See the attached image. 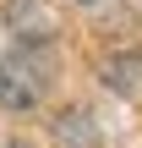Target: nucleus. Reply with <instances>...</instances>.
Instances as JSON below:
<instances>
[{
  "instance_id": "f257e3e1",
  "label": "nucleus",
  "mask_w": 142,
  "mask_h": 148,
  "mask_svg": "<svg viewBox=\"0 0 142 148\" xmlns=\"http://www.w3.org/2000/svg\"><path fill=\"white\" fill-rule=\"evenodd\" d=\"M16 148H22V143H16Z\"/></svg>"
}]
</instances>
